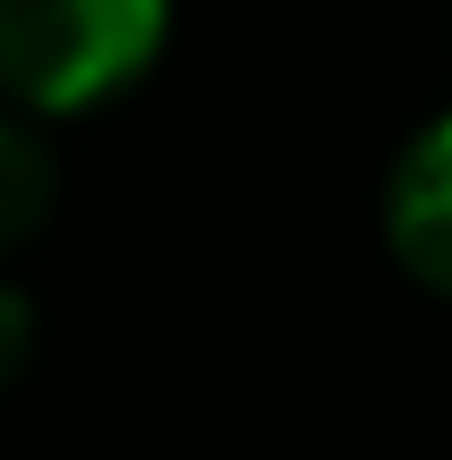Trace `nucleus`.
I'll list each match as a JSON object with an SVG mask.
<instances>
[{"mask_svg":"<svg viewBox=\"0 0 452 460\" xmlns=\"http://www.w3.org/2000/svg\"><path fill=\"white\" fill-rule=\"evenodd\" d=\"M170 40V0H0V97L24 113H89L121 97Z\"/></svg>","mask_w":452,"mask_h":460,"instance_id":"obj_1","label":"nucleus"},{"mask_svg":"<svg viewBox=\"0 0 452 460\" xmlns=\"http://www.w3.org/2000/svg\"><path fill=\"white\" fill-rule=\"evenodd\" d=\"M380 226H388V251L396 267L452 299V113L421 121L388 170V194H380Z\"/></svg>","mask_w":452,"mask_h":460,"instance_id":"obj_2","label":"nucleus"},{"mask_svg":"<svg viewBox=\"0 0 452 460\" xmlns=\"http://www.w3.org/2000/svg\"><path fill=\"white\" fill-rule=\"evenodd\" d=\"M57 218V146L40 121L0 113V259H16Z\"/></svg>","mask_w":452,"mask_h":460,"instance_id":"obj_3","label":"nucleus"},{"mask_svg":"<svg viewBox=\"0 0 452 460\" xmlns=\"http://www.w3.org/2000/svg\"><path fill=\"white\" fill-rule=\"evenodd\" d=\"M32 356H40V315H32V291L0 283V396L32 372Z\"/></svg>","mask_w":452,"mask_h":460,"instance_id":"obj_4","label":"nucleus"}]
</instances>
